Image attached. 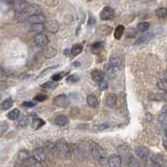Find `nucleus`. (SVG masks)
<instances>
[{"label":"nucleus","mask_w":167,"mask_h":167,"mask_svg":"<svg viewBox=\"0 0 167 167\" xmlns=\"http://www.w3.org/2000/svg\"><path fill=\"white\" fill-rule=\"evenodd\" d=\"M165 134H166V136H167V128L165 129Z\"/></svg>","instance_id":"49"},{"label":"nucleus","mask_w":167,"mask_h":167,"mask_svg":"<svg viewBox=\"0 0 167 167\" xmlns=\"http://www.w3.org/2000/svg\"><path fill=\"white\" fill-rule=\"evenodd\" d=\"M108 165L109 167H121L122 165V159L119 154H112L108 159Z\"/></svg>","instance_id":"7"},{"label":"nucleus","mask_w":167,"mask_h":167,"mask_svg":"<svg viewBox=\"0 0 167 167\" xmlns=\"http://www.w3.org/2000/svg\"><path fill=\"white\" fill-rule=\"evenodd\" d=\"M28 124H29V118L27 116H23L22 118L20 119L19 125L21 126V128H26Z\"/></svg>","instance_id":"35"},{"label":"nucleus","mask_w":167,"mask_h":167,"mask_svg":"<svg viewBox=\"0 0 167 167\" xmlns=\"http://www.w3.org/2000/svg\"><path fill=\"white\" fill-rule=\"evenodd\" d=\"M79 80V76L77 74H71L67 77V83H75Z\"/></svg>","instance_id":"37"},{"label":"nucleus","mask_w":167,"mask_h":167,"mask_svg":"<svg viewBox=\"0 0 167 167\" xmlns=\"http://www.w3.org/2000/svg\"><path fill=\"white\" fill-rule=\"evenodd\" d=\"M149 27H150V23H149V22H146V21H145V22H141V23L138 24L137 29H138L140 33H145V32H147Z\"/></svg>","instance_id":"27"},{"label":"nucleus","mask_w":167,"mask_h":167,"mask_svg":"<svg viewBox=\"0 0 167 167\" xmlns=\"http://www.w3.org/2000/svg\"><path fill=\"white\" fill-rule=\"evenodd\" d=\"M150 165H157L162 166L163 165V156L160 154H154L151 156L150 159Z\"/></svg>","instance_id":"15"},{"label":"nucleus","mask_w":167,"mask_h":167,"mask_svg":"<svg viewBox=\"0 0 167 167\" xmlns=\"http://www.w3.org/2000/svg\"><path fill=\"white\" fill-rule=\"evenodd\" d=\"M86 100H87V104L90 108H97L98 104H99V101H98L97 97L95 96V95H92V94L88 95L87 99Z\"/></svg>","instance_id":"16"},{"label":"nucleus","mask_w":167,"mask_h":167,"mask_svg":"<svg viewBox=\"0 0 167 167\" xmlns=\"http://www.w3.org/2000/svg\"><path fill=\"white\" fill-rule=\"evenodd\" d=\"M108 88V83L106 82V80H104V82H101L99 84V89L101 91H104V90H106V89Z\"/></svg>","instance_id":"41"},{"label":"nucleus","mask_w":167,"mask_h":167,"mask_svg":"<svg viewBox=\"0 0 167 167\" xmlns=\"http://www.w3.org/2000/svg\"><path fill=\"white\" fill-rule=\"evenodd\" d=\"M24 165L26 167H42L41 163L38 162L36 159H33V158H30L29 160H27L26 162H24Z\"/></svg>","instance_id":"24"},{"label":"nucleus","mask_w":167,"mask_h":167,"mask_svg":"<svg viewBox=\"0 0 167 167\" xmlns=\"http://www.w3.org/2000/svg\"><path fill=\"white\" fill-rule=\"evenodd\" d=\"M162 113L163 114H167V104H165V106L162 108Z\"/></svg>","instance_id":"45"},{"label":"nucleus","mask_w":167,"mask_h":167,"mask_svg":"<svg viewBox=\"0 0 167 167\" xmlns=\"http://www.w3.org/2000/svg\"><path fill=\"white\" fill-rule=\"evenodd\" d=\"M14 104V100L12 97H8L7 98V99H4L3 101H2L1 106H0V108H1V111H7L8 109H11L12 107H13Z\"/></svg>","instance_id":"22"},{"label":"nucleus","mask_w":167,"mask_h":167,"mask_svg":"<svg viewBox=\"0 0 167 167\" xmlns=\"http://www.w3.org/2000/svg\"><path fill=\"white\" fill-rule=\"evenodd\" d=\"M109 124H101V125H99V126H97V129H108L109 128Z\"/></svg>","instance_id":"44"},{"label":"nucleus","mask_w":167,"mask_h":167,"mask_svg":"<svg viewBox=\"0 0 167 167\" xmlns=\"http://www.w3.org/2000/svg\"><path fill=\"white\" fill-rule=\"evenodd\" d=\"M68 122V118L67 116L65 115H58L54 118V123L58 126H65Z\"/></svg>","instance_id":"21"},{"label":"nucleus","mask_w":167,"mask_h":167,"mask_svg":"<svg viewBox=\"0 0 167 167\" xmlns=\"http://www.w3.org/2000/svg\"><path fill=\"white\" fill-rule=\"evenodd\" d=\"M71 52V49H65V51H64V54L65 55H68Z\"/></svg>","instance_id":"46"},{"label":"nucleus","mask_w":167,"mask_h":167,"mask_svg":"<svg viewBox=\"0 0 167 167\" xmlns=\"http://www.w3.org/2000/svg\"><path fill=\"white\" fill-rule=\"evenodd\" d=\"M156 15L159 18H164L167 16V8H159L156 10Z\"/></svg>","instance_id":"31"},{"label":"nucleus","mask_w":167,"mask_h":167,"mask_svg":"<svg viewBox=\"0 0 167 167\" xmlns=\"http://www.w3.org/2000/svg\"><path fill=\"white\" fill-rule=\"evenodd\" d=\"M157 86H158V88H159L160 90L167 92V80L166 79H160L159 82H158Z\"/></svg>","instance_id":"32"},{"label":"nucleus","mask_w":167,"mask_h":167,"mask_svg":"<svg viewBox=\"0 0 167 167\" xmlns=\"http://www.w3.org/2000/svg\"><path fill=\"white\" fill-rule=\"evenodd\" d=\"M55 144H57L58 153L60 154L63 158H65V159H69V158L71 157V148H70L69 145L67 144V142L58 141Z\"/></svg>","instance_id":"2"},{"label":"nucleus","mask_w":167,"mask_h":167,"mask_svg":"<svg viewBox=\"0 0 167 167\" xmlns=\"http://www.w3.org/2000/svg\"><path fill=\"white\" fill-rule=\"evenodd\" d=\"M118 154L120 158L122 159V161H124V162L128 163L129 158L132 157L131 154V150H129V147L128 146V145H120V146L118 147Z\"/></svg>","instance_id":"4"},{"label":"nucleus","mask_w":167,"mask_h":167,"mask_svg":"<svg viewBox=\"0 0 167 167\" xmlns=\"http://www.w3.org/2000/svg\"><path fill=\"white\" fill-rule=\"evenodd\" d=\"M46 99H47V95L46 94H38L37 96L35 97V100H37V101H45Z\"/></svg>","instance_id":"39"},{"label":"nucleus","mask_w":167,"mask_h":167,"mask_svg":"<svg viewBox=\"0 0 167 167\" xmlns=\"http://www.w3.org/2000/svg\"><path fill=\"white\" fill-rule=\"evenodd\" d=\"M160 97L162 98V100L167 101V92H165V93H163V94H161V95H160Z\"/></svg>","instance_id":"43"},{"label":"nucleus","mask_w":167,"mask_h":167,"mask_svg":"<svg viewBox=\"0 0 167 167\" xmlns=\"http://www.w3.org/2000/svg\"><path fill=\"white\" fill-rule=\"evenodd\" d=\"M20 116V111L18 109H14L12 110L11 112H8V118L10 120H17Z\"/></svg>","instance_id":"26"},{"label":"nucleus","mask_w":167,"mask_h":167,"mask_svg":"<svg viewBox=\"0 0 167 167\" xmlns=\"http://www.w3.org/2000/svg\"><path fill=\"white\" fill-rule=\"evenodd\" d=\"M89 150H90L92 157H93V159L96 162L100 164H104L106 162H108L106 157V151L104 150V148L99 144L95 143V142H91L89 144Z\"/></svg>","instance_id":"1"},{"label":"nucleus","mask_w":167,"mask_h":167,"mask_svg":"<svg viewBox=\"0 0 167 167\" xmlns=\"http://www.w3.org/2000/svg\"><path fill=\"white\" fill-rule=\"evenodd\" d=\"M27 12H28V14L30 15V16H35V15L42 14L41 8H40L38 4H29Z\"/></svg>","instance_id":"20"},{"label":"nucleus","mask_w":167,"mask_h":167,"mask_svg":"<svg viewBox=\"0 0 167 167\" xmlns=\"http://www.w3.org/2000/svg\"><path fill=\"white\" fill-rule=\"evenodd\" d=\"M104 72H103L101 70H98V69H95L91 72V77L92 79L94 80V82H96L98 84H100L101 82H104Z\"/></svg>","instance_id":"11"},{"label":"nucleus","mask_w":167,"mask_h":167,"mask_svg":"<svg viewBox=\"0 0 167 167\" xmlns=\"http://www.w3.org/2000/svg\"><path fill=\"white\" fill-rule=\"evenodd\" d=\"M33 30L37 35H40L44 30V24H35V25H33Z\"/></svg>","instance_id":"33"},{"label":"nucleus","mask_w":167,"mask_h":167,"mask_svg":"<svg viewBox=\"0 0 167 167\" xmlns=\"http://www.w3.org/2000/svg\"><path fill=\"white\" fill-rule=\"evenodd\" d=\"M18 157H19V160L23 161V162H26L27 160L30 159V153L26 149H22L19 151L18 154Z\"/></svg>","instance_id":"23"},{"label":"nucleus","mask_w":167,"mask_h":167,"mask_svg":"<svg viewBox=\"0 0 167 167\" xmlns=\"http://www.w3.org/2000/svg\"><path fill=\"white\" fill-rule=\"evenodd\" d=\"M35 42L37 45L46 46L48 44V38L45 35H43V33H40V35L35 36Z\"/></svg>","instance_id":"14"},{"label":"nucleus","mask_w":167,"mask_h":167,"mask_svg":"<svg viewBox=\"0 0 167 167\" xmlns=\"http://www.w3.org/2000/svg\"><path fill=\"white\" fill-rule=\"evenodd\" d=\"M35 103L33 101H25V103H23V106L24 107H27V108H33L35 107Z\"/></svg>","instance_id":"42"},{"label":"nucleus","mask_w":167,"mask_h":167,"mask_svg":"<svg viewBox=\"0 0 167 167\" xmlns=\"http://www.w3.org/2000/svg\"><path fill=\"white\" fill-rule=\"evenodd\" d=\"M46 27H47V29H48L50 33H57L58 30V23L55 20L47 21V23H46Z\"/></svg>","instance_id":"18"},{"label":"nucleus","mask_w":167,"mask_h":167,"mask_svg":"<svg viewBox=\"0 0 167 167\" xmlns=\"http://www.w3.org/2000/svg\"><path fill=\"white\" fill-rule=\"evenodd\" d=\"M82 51H83V46L80 44H75L72 48H71V54H72L73 57L78 55Z\"/></svg>","instance_id":"28"},{"label":"nucleus","mask_w":167,"mask_h":167,"mask_svg":"<svg viewBox=\"0 0 167 167\" xmlns=\"http://www.w3.org/2000/svg\"><path fill=\"white\" fill-rule=\"evenodd\" d=\"M136 154L142 160L147 159L148 156H149V150H148L147 147L145 146H139L136 148Z\"/></svg>","instance_id":"13"},{"label":"nucleus","mask_w":167,"mask_h":167,"mask_svg":"<svg viewBox=\"0 0 167 167\" xmlns=\"http://www.w3.org/2000/svg\"><path fill=\"white\" fill-rule=\"evenodd\" d=\"M104 75H106L108 78L112 79L115 77L116 75V68H114L113 66H111L109 64L108 66H106V70H104Z\"/></svg>","instance_id":"19"},{"label":"nucleus","mask_w":167,"mask_h":167,"mask_svg":"<svg viewBox=\"0 0 167 167\" xmlns=\"http://www.w3.org/2000/svg\"><path fill=\"white\" fill-rule=\"evenodd\" d=\"M58 86V84H55V82H47V83H45L44 85L42 86L44 89H48V90H52V89H54L55 87Z\"/></svg>","instance_id":"36"},{"label":"nucleus","mask_w":167,"mask_h":167,"mask_svg":"<svg viewBox=\"0 0 167 167\" xmlns=\"http://www.w3.org/2000/svg\"><path fill=\"white\" fill-rule=\"evenodd\" d=\"M33 159H36L40 163L45 162L46 158H47V154H46L45 148H43V147L36 148V149L33 150Z\"/></svg>","instance_id":"5"},{"label":"nucleus","mask_w":167,"mask_h":167,"mask_svg":"<svg viewBox=\"0 0 167 167\" xmlns=\"http://www.w3.org/2000/svg\"><path fill=\"white\" fill-rule=\"evenodd\" d=\"M53 104L58 108H67L70 104V99L67 95L60 94L53 98Z\"/></svg>","instance_id":"3"},{"label":"nucleus","mask_w":167,"mask_h":167,"mask_svg":"<svg viewBox=\"0 0 167 167\" xmlns=\"http://www.w3.org/2000/svg\"><path fill=\"white\" fill-rule=\"evenodd\" d=\"M106 103L110 108H113L117 103V95L115 93H109L106 97Z\"/></svg>","instance_id":"17"},{"label":"nucleus","mask_w":167,"mask_h":167,"mask_svg":"<svg viewBox=\"0 0 167 167\" xmlns=\"http://www.w3.org/2000/svg\"><path fill=\"white\" fill-rule=\"evenodd\" d=\"M114 10L110 7H104L103 11L100 12V19L101 20H110L114 17Z\"/></svg>","instance_id":"8"},{"label":"nucleus","mask_w":167,"mask_h":167,"mask_svg":"<svg viewBox=\"0 0 167 167\" xmlns=\"http://www.w3.org/2000/svg\"><path fill=\"white\" fill-rule=\"evenodd\" d=\"M164 145H165V148L167 149V142H165V143H164Z\"/></svg>","instance_id":"48"},{"label":"nucleus","mask_w":167,"mask_h":167,"mask_svg":"<svg viewBox=\"0 0 167 167\" xmlns=\"http://www.w3.org/2000/svg\"><path fill=\"white\" fill-rule=\"evenodd\" d=\"M128 167H140V164H139V161L134 156H132L128 162Z\"/></svg>","instance_id":"30"},{"label":"nucleus","mask_w":167,"mask_h":167,"mask_svg":"<svg viewBox=\"0 0 167 167\" xmlns=\"http://www.w3.org/2000/svg\"><path fill=\"white\" fill-rule=\"evenodd\" d=\"M28 22L33 25L35 24H43L46 21V18L43 14H39V15H35V16H29L28 17Z\"/></svg>","instance_id":"9"},{"label":"nucleus","mask_w":167,"mask_h":167,"mask_svg":"<svg viewBox=\"0 0 167 167\" xmlns=\"http://www.w3.org/2000/svg\"><path fill=\"white\" fill-rule=\"evenodd\" d=\"M164 77H165V78H164V79H166V80H167V72H166L165 74H164Z\"/></svg>","instance_id":"47"},{"label":"nucleus","mask_w":167,"mask_h":167,"mask_svg":"<svg viewBox=\"0 0 167 167\" xmlns=\"http://www.w3.org/2000/svg\"><path fill=\"white\" fill-rule=\"evenodd\" d=\"M158 120H159V122L161 123L162 125H167V114H161V115L159 116V118H158Z\"/></svg>","instance_id":"38"},{"label":"nucleus","mask_w":167,"mask_h":167,"mask_svg":"<svg viewBox=\"0 0 167 167\" xmlns=\"http://www.w3.org/2000/svg\"><path fill=\"white\" fill-rule=\"evenodd\" d=\"M29 5L27 4V2L23 1V0H18V1H15L13 4V8L15 10L17 14H24L26 10H28Z\"/></svg>","instance_id":"6"},{"label":"nucleus","mask_w":167,"mask_h":167,"mask_svg":"<svg viewBox=\"0 0 167 167\" xmlns=\"http://www.w3.org/2000/svg\"><path fill=\"white\" fill-rule=\"evenodd\" d=\"M158 33V29H154V30H151L150 33H144L143 36L140 37L137 41H136V44H142V43H145V42H147V41H149V40L153 38V37H154Z\"/></svg>","instance_id":"10"},{"label":"nucleus","mask_w":167,"mask_h":167,"mask_svg":"<svg viewBox=\"0 0 167 167\" xmlns=\"http://www.w3.org/2000/svg\"><path fill=\"white\" fill-rule=\"evenodd\" d=\"M44 121H43L42 119H40V118H38V117H36L35 119L33 120V129H40L41 126H43L44 125Z\"/></svg>","instance_id":"29"},{"label":"nucleus","mask_w":167,"mask_h":167,"mask_svg":"<svg viewBox=\"0 0 167 167\" xmlns=\"http://www.w3.org/2000/svg\"><path fill=\"white\" fill-rule=\"evenodd\" d=\"M65 74H66V72H58V73H55L52 75L51 77V79H52V82H58V80H61L63 77L65 76Z\"/></svg>","instance_id":"34"},{"label":"nucleus","mask_w":167,"mask_h":167,"mask_svg":"<svg viewBox=\"0 0 167 167\" xmlns=\"http://www.w3.org/2000/svg\"><path fill=\"white\" fill-rule=\"evenodd\" d=\"M109 63L111 66H113L114 68L117 69V68H120L123 65V61L121 57H119V55H117V54H114L110 58Z\"/></svg>","instance_id":"12"},{"label":"nucleus","mask_w":167,"mask_h":167,"mask_svg":"<svg viewBox=\"0 0 167 167\" xmlns=\"http://www.w3.org/2000/svg\"><path fill=\"white\" fill-rule=\"evenodd\" d=\"M101 43L100 42H96V43H94V44H92L91 46V49L92 50H94V51H96V50H99L100 47H101Z\"/></svg>","instance_id":"40"},{"label":"nucleus","mask_w":167,"mask_h":167,"mask_svg":"<svg viewBox=\"0 0 167 167\" xmlns=\"http://www.w3.org/2000/svg\"><path fill=\"white\" fill-rule=\"evenodd\" d=\"M123 33H124V26H123V25H118V26H117L115 28V32H114V37H115V39H117V40L121 39Z\"/></svg>","instance_id":"25"}]
</instances>
